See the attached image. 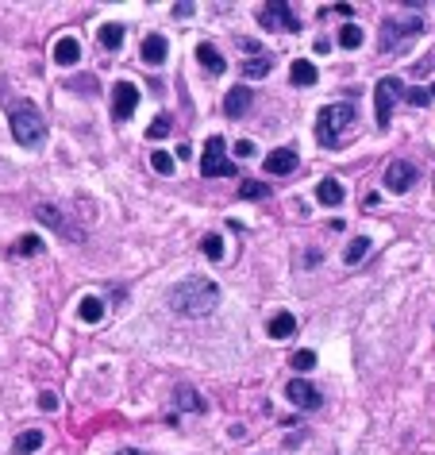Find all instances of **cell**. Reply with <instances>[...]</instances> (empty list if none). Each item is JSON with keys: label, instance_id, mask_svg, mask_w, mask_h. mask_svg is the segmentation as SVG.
<instances>
[{"label": "cell", "instance_id": "cell-25", "mask_svg": "<svg viewBox=\"0 0 435 455\" xmlns=\"http://www.w3.org/2000/svg\"><path fill=\"white\" fill-rule=\"evenodd\" d=\"M362 39H366V35H362V27H358V24H343V27H339V46H343V51H358Z\"/></svg>", "mask_w": 435, "mask_h": 455}, {"label": "cell", "instance_id": "cell-1", "mask_svg": "<svg viewBox=\"0 0 435 455\" xmlns=\"http://www.w3.org/2000/svg\"><path fill=\"white\" fill-rule=\"evenodd\" d=\"M169 309L177 312V317H208L216 305H220V286H216L212 278H201V274H193V278H182L174 290L166 293Z\"/></svg>", "mask_w": 435, "mask_h": 455}, {"label": "cell", "instance_id": "cell-30", "mask_svg": "<svg viewBox=\"0 0 435 455\" xmlns=\"http://www.w3.org/2000/svg\"><path fill=\"white\" fill-rule=\"evenodd\" d=\"M177 405H182V409H189V413H204V402L201 397H196V390H177Z\"/></svg>", "mask_w": 435, "mask_h": 455}, {"label": "cell", "instance_id": "cell-9", "mask_svg": "<svg viewBox=\"0 0 435 455\" xmlns=\"http://www.w3.org/2000/svg\"><path fill=\"white\" fill-rule=\"evenodd\" d=\"M285 397L297 405V409H320V402H324V397H320V390L308 382V378H289Z\"/></svg>", "mask_w": 435, "mask_h": 455}, {"label": "cell", "instance_id": "cell-16", "mask_svg": "<svg viewBox=\"0 0 435 455\" xmlns=\"http://www.w3.org/2000/svg\"><path fill=\"white\" fill-rule=\"evenodd\" d=\"M343 197H347V189H343V185H339V182H335V178H324V182H320V185H316V201H320V205H324V208H335L339 201H343Z\"/></svg>", "mask_w": 435, "mask_h": 455}, {"label": "cell", "instance_id": "cell-13", "mask_svg": "<svg viewBox=\"0 0 435 455\" xmlns=\"http://www.w3.org/2000/svg\"><path fill=\"white\" fill-rule=\"evenodd\" d=\"M251 89L247 85H235V89H228V97H224V112H228L231 120H239V116H247V108H251Z\"/></svg>", "mask_w": 435, "mask_h": 455}, {"label": "cell", "instance_id": "cell-19", "mask_svg": "<svg viewBox=\"0 0 435 455\" xmlns=\"http://www.w3.org/2000/svg\"><path fill=\"white\" fill-rule=\"evenodd\" d=\"M39 448H43V432H39V429L20 432V436H16V444H12L16 455H31V451H39Z\"/></svg>", "mask_w": 435, "mask_h": 455}, {"label": "cell", "instance_id": "cell-32", "mask_svg": "<svg viewBox=\"0 0 435 455\" xmlns=\"http://www.w3.org/2000/svg\"><path fill=\"white\" fill-rule=\"evenodd\" d=\"M289 367H293V371H312V367H316V355H312V352H293Z\"/></svg>", "mask_w": 435, "mask_h": 455}, {"label": "cell", "instance_id": "cell-37", "mask_svg": "<svg viewBox=\"0 0 435 455\" xmlns=\"http://www.w3.org/2000/svg\"><path fill=\"white\" fill-rule=\"evenodd\" d=\"M116 455H147V451H139V448H124V451H116Z\"/></svg>", "mask_w": 435, "mask_h": 455}, {"label": "cell", "instance_id": "cell-15", "mask_svg": "<svg viewBox=\"0 0 435 455\" xmlns=\"http://www.w3.org/2000/svg\"><path fill=\"white\" fill-rule=\"evenodd\" d=\"M166 54H169L166 35H147V39H143V62H147V66H162Z\"/></svg>", "mask_w": 435, "mask_h": 455}, {"label": "cell", "instance_id": "cell-27", "mask_svg": "<svg viewBox=\"0 0 435 455\" xmlns=\"http://www.w3.org/2000/svg\"><path fill=\"white\" fill-rule=\"evenodd\" d=\"M239 197H243V201H266V197H270V185H262V182H243V185H239Z\"/></svg>", "mask_w": 435, "mask_h": 455}, {"label": "cell", "instance_id": "cell-3", "mask_svg": "<svg viewBox=\"0 0 435 455\" xmlns=\"http://www.w3.org/2000/svg\"><path fill=\"white\" fill-rule=\"evenodd\" d=\"M8 124H12V139L20 147H39L46 139V124H43V112L35 108V104H12V112H8Z\"/></svg>", "mask_w": 435, "mask_h": 455}, {"label": "cell", "instance_id": "cell-7", "mask_svg": "<svg viewBox=\"0 0 435 455\" xmlns=\"http://www.w3.org/2000/svg\"><path fill=\"white\" fill-rule=\"evenodd\" d=\"M416 178H420V170L412 163H404V158H393V163L385 166V189H389V193H409L416 185Z\"/></svg>", "mask_w": 435, "mask_h": 455}, {"label": "cell", "instance_id": "cell-5", "mask_svg": "<svg viewBox=\"0 0 435 455\" xmlns=\"http://www.w3.org/2000/svg\"><path fill=\"white\" fill-rule=\"evenodd\" d=\"M404 97V89H401V78H382L374 85V108H377V128H389V120H393V104Z\"/></svg>", "mask_w": 435, "mask_h": 455}, {"label": "cell", "instance_id": "cell-8", "mask_svg": "<svg viewBox=\"0 0 435 455\" xmlns=\"http://www.w3.org/2000/svg\"><path fill=\"white\" fill-rule=\"evenodd\" d=\"M139 104V85L135 81H116V89H112V116L124 124V120L135 112Z\"/></svg>", "mask_w": 435, "mask_h": 455}, {"label": "cell", "instance_id": "cell-2", "mask_svg": "<svg viewBox=\"0 0 435 455\" xmlns=\"http://www.w3.org/2000/svg\"><path fill=\"white\" fill-rule=\"evenodd\" d=\"M355 116H358L355 101L324 104V108H320V116H316V136H320V143H324V147H335L339 136H343V131L355 124Z\"/></svg>", "mask_w": 435, "mask_h": 455}, {"label": "cell", "instance_id": "cell-11", "mask_svg": "<svg viewBox=\"0 0 435 455\" xmlns=\"http://www.w3.org/2000/svg\"><path fill=\"white\" fill-rule=\"evenodd\" d=\"M297 166H300V158H297V150H289V147H278V150H270V155H266V174L285 178Z\"/></svg>", "mask_w": 435, "mask_h": 455}, {"label": "cell", "instance_id": "cell-29", "mask_svg": "<svg viewBox=\"0 0 435 455\" xmlns=\"http://www.w3.org/2000/svg\"><path fill=\"white\" fill-rule=\"evenodd\" d=\"M12 251H16V255H23V259H27V255H39V251H43V240H39V235H20Z\"/></svg>", "mask_w": 435, "mask_h": 455}, {"label": "cell", "instance_id": "cell-10", "mask_svg": "<svg viewBox=\"0 0 435 455\" xmlns=\"http://www.w3.org/2000/svg\"><path fill=\"white\" fill-rule=\"evenodd\" d=\"M35 216H39V220H43L46 228H54L58 235H70L73 243H81V240H85V235L78 232V228H70V220H65V216H62L54 205H35Z\"/></svg>", "mask_w": 435, "mask_h": 455}, {"label": "cell", "instance_id": "cell-17", "mask_svg": "<svg viewBox=\"0 0 435 455\" xmlns=\"http://www.w3.org/2000/svg\"><path fill=\"white\" fill-rule=\"evenodd\" d=\"M320 78V70H316V62H308V58H297L289 66V81L293 85H316Z\"/></svg>", "mask_w": 435, "mask_h": 455}, {"label": "cell", "instance_id": "cell-6", "mask_svg": "<svg viewBox=\"0 0 435 455\" xmlns=\"http://www.w3.org/2000/svg\"><path fill=\"white\" fill-rule=\"evenodd\" d=\"M258 24L262 27H281V31H300V20L293 16L289 0H270V4L258 12Z\"/></svg>", "mask_w": 435, "mask_h": 455}, {"label": "cell", "instance_id": "cell-21", "mask_svg": "<svg viewBox=\"0 0 435 455\" xmlns=\"http://www.w3.org/2000/svg\"><path fill=\"white\" fill-rule=\"evenodd\" d=\"M370 255V240L366 235H355L351 243H347V251H343V259H347V267H358V262Z\"/></svg>", "mask_w": 435, "mask_h": 455}, {"label": "cell", "instance_id": "cell-38", "mask_svg": "<svg viewBox=\"0 0 435 455\" xmlns=\"http://www.w3.org/2000/svg\"><path fill=\"white\" fill-rule=\"evenodd\" d=\"M431 93H435V85H431Z\"/></svg>", "mask_w": 435, "mask_h": 455}, {"label": "cell", "instance_id": "cell-36", "mask_svg": "<svg viewBox=\"0 0 435 455\" xmlns=\"http://www.w3.org/2000/svg\"><path fill=\"white\" fill-rule=\"evenodd\" d=\"M174 16H177V20H185V16H193V4H189V0H185V4H174Z\"/></svg>", "mask_w": 435, "mask_h": 455}, {"label": "cell", "instance_id": "cell-18", "mask_svg": "<svg viewBox=\"0 0 435 455\" xmlns=\"http://www.w3.org/2000/svg\"><path fill=\"white\" fill-rule=\"evenodd\" d=\"M196 62H201L208 73H224V66H228V62L220 58V51H216L212 43H201V46H196Z\"/></svg>", "mask_w": 435, "mask_h": 455}, {"label": "cell", "instance_id": "cell-35", "mask_svg": "<svg viewBox=\"0 0 435 455\" xmlns=\"http://www.w3.org/2000/svg\"><path fill=\"white\" fill-rule=\"evenodd\" d=\"M235 155H239V158H251V155H254V143H251V139H239V143H235Z\"/></svg>", "mask_w": 435, "mask_h": 455}, {"label": "cell", "instance_id": "cell-24", "mask_svg": "<svg viewBox=\"0 0 435 455\" xmlns=\"http://www.w3.org/2000/svg\"><path fill=\"white\" fill-rule=\"evenodd\" d=\"M124 27H120V24H104L100 27V46H104V51H120V46H124Z\"/></svg>", "mask_w": 435, "mask_h": 455}, {"label": "cell", "instance_id": "cell-22", "mask_svg": "<svg viewBox=\"0 0 435 455\" xmlns=\"http://www.w3.org/2000/svg\"><path fill=\"white\" fill-rule=\"evenodd\" d=\"M270 70H273V58H270V54H254V58L243 62V78H266Z\"/></svg>", "mask_w": 435, "mask_h": 455}, {"label": "cell", "instance_id": "cell-12", "mask_svg": "<svg viewBox=\"0 0 435 455\" xmlns=\"http://www.w3.org/2000/svg\"><path fill=\"white\" fill-rule=\"evenodd\" d=\"M424 31V24L420 20H409V24H401V31H397V20H385V35H382V46L385 51H393L397 46V35H401V43H409L412 35H420Z\"/></svg>", "mask_w": 435, "mask_h": 455}, {"label": "cell", "instance_id": "cell-31", "mask_svg": "<svg viewBox=\"0 0 435 455\" xmlns=\"http://www.w3.org/2000/svg\"><path fill=\"white\" fill-rule=\"evenodd\" d=\"M201 247H204V255H208V259H216V262L224 259V240H220V235H204V240H201Z\"/></svg>", "mask_w": 435, "mask_h": 455}, {"label": "cell", "instance_id": "cell-26", "mask_svg": "<svg viewBox=\"0 0 435 455\" xmlns=\"http://www.w3.org/2000/svg\"><path fill=\"white\" fill-rule=\"evenodd\" d=\"M169 128H174V120H169L166 112H158V116L150 120V128H147V139H166Z\"/></svg>", "mask_w": 435, "mask_h": 455}, {"label": "cell", "instance_id": "cell-23", "mask_svg": "<svg viewBox=\"0 0 435 455\" xmlns=\"http://www.w3.org/2000/svg\"><path fill=\"white\" fill-rule=\"evenodd\" d=\"M104 309H108V305H104L100 297H93V293H89V297L81 301V320H85V324H100V320H104Z\"/></svg>", "mask_w": 435, "mask_h": 455}, {"label": "cell", "instance_id": "cell-33", "mask_svg": "<svg viewBox=\"0 0 435 455\" xmlns=\"http://www.w3.org/2000/svg\"><path fill=\"white\" fill-rule=\"evenodd\" d=\"M404 101L416 104V108H424V104L431 101V93H428V89H404Z\"/></svg>", "mask_w": 435, "mask_h": 455}, {"label": "cell", "instance_id": "cell-20", "mask_svg": "<svg viewBox=\"0 0 435 455\" xmlns=\"http://www.w3.org/2000/svg\"><path fill=\"white\" fill-rule=\"evenodd\" d=\"M293 332H297V317H293V312H278V317L270 320V336L273 339H289Z\"/></svg>", "mask_w": 435, "mask_h": 455}, {"label": "cell", "instance_id": "cell-34", "mask_svg": "<svg viewBox=\"0 0 435 455\" xmlns=\"http://www.w3.org/2000/svg\"><path fill=\"white\" fill-rule=\"evenodd\" d=\"M39 409H46V413H54V409H58V397H54L51 390H43V394H39Z\"/></svg>", "mask_w": 435, "mask_h": 455}, {"label": "cell", "instance_id": "cell-28", "mask_svg": "<svg viewBox=\"0 0 435 455\" xmlns=\"http://www.w3.org/2000/svg\"><path fill=\"white\" fill-rule=\"evenodd\" d=\"M150 166H154V174L169 178L174 174V155H169V150H154V155H150Z\"/></svg>", "mask_w": 435, "mask_h": 455}, {"label": "cell", "instance_id": "cell-4", "mask_svg": "<svg viewBox=\"0 0 435 455\" xmlns=\"http://www.w3.org/2000/svg\"><path fill=\"white\" fill-rule=\"evenodd\" d=\"M224 150H228L224 136H208L204 139V155H201V174L204 178H231L235 174V163L224 158Z\"/></svg>", "mask_w": 435, "mask_h": 455}, {"label": "cell", "instance_id": "cell-14", "mask_svg": "<svg viewBox=\"0 0 435 455\" xmlns=\"http://www.w3.org/2000/svg\"><path fill=\"white\" fill-rule=\"evenodd\" d=\"M54 62L58 66H78L81 62V43L73 39V35H62V39L54 43Z\"/></svg>", "mask_w": 435, "mask_h": 455}]
</instances>
